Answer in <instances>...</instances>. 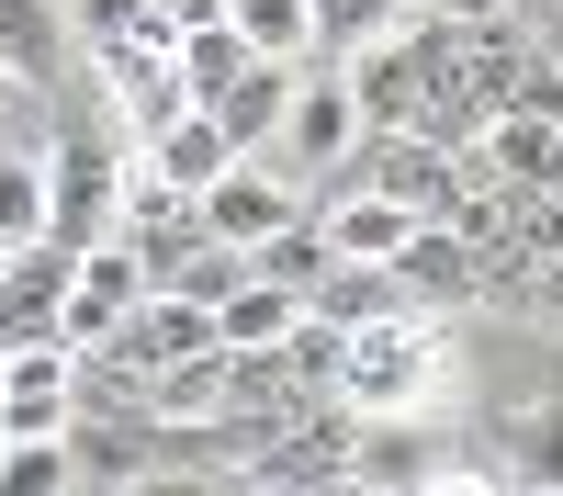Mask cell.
<instances>
[{"label":"cell","instance_id":"6da1fadb","mask_svg":"<svg viewBox=\"0 0 563 496\" xmlns=\"http://www.w3.org/2000/svg\"><path fill=\"white\" fill-rule=\"evenodd\" d=\"M451 384V328L440 316H372V328H350V361H339V395L361 406V418H429Z\"/></svg>","mask_w":563,"mask_h":496},{"label":"cell","instance_id":"7a4b0ae2","mask_svg":"<svg viewBox=\"0 0 563 496\" xmlns=\"http://www.w3.org/2000/svg\"><path fill=\"white\" fill-rule=\"evenodd\" d=\"M124 169H135V135H90L68 124L57 147H45V238H68V249H102L113 225H124Z\"/></svg>","mask_w":563,"mask_h":496},{"label":"cell","instance_id":"3957f363","mask_svg":"<svg viewBox=\"0 0 563 496\" xmlns=\"http://www.w3.org/2000/svg\"><path fill=\"white\" fill-rule=\"evenodd\" d=\"M350 135H361L350 68H339V57H305V68H294V113H282V158H294L305 180H327V169L350 158Z\"/></svg>","mask_w":563,"mask_h":496},{"label":"cell","instance_id":"277c9868","mask_svg":"<svg viewBox=\"0 0 563 496\" xmlns=\"http://www.w3.org/2000/svg\"><path fill=\"white\" fill-rule=\"evenodd\" d=\"M395 283H406L417 316H462V305H485V249L462 238V225L417 214V225H406V249H395Z\"/></svg>","mask_w":563,"mask_h":496},{"label":"cell","instance_id":"5b68a950","mask_svg":"<svg viewBox=\"0 0 563 496\" xmlns=\"http://www.w3.org/2000/svg\"><path fill=\"white\" fill-rule=\"evenodd\" d=\"M192 203H203V238H225V249H260L271 225H294V214H305V192H294L271 158H225Z\"/></svg>","mask_w":563,"mask_h":496},{"label":"cell","instance_id":"8992f818","mask_svg":"<svg viewBox=\"0 0 563 496\" xmlns=\"http://www.w3.org/2000/svg\"><path fill=\"white\" fill-rule=\"evenodd\" d=\"M68 271H79L68 238H23L12 260H0V350L57 339V316H68Z\"/></svg>","mask_w":563,"mask_h":496},{"label":"cell","instance_id":"52a82bcc","mask_svg":"<svg viewBox=\"0 0 563 496\" xmlns=\"http://www.w3.org/2000/svg\"><path fill=\"white\" fill-rule=\"evenodd\" d=\"M135 305H147V271H135L124 238H102V249H79V271H68V316H57V339H68V350H102Z\"/></svg>","mask_w":563,"mask_h":496},{"label":"cell","instance_id":"ba28073f","mask_svg":"<svg viewBox=\"0 0 563 496\" xmlns=\"http://www.w3.org/2000/svg\"><path fill=\"white\" fill-rule=\"evenodd\" d=\"M102 350L124 361V373H147V384H158L180 350H214V305H192V294H147V305H135Z\"/></svg>","mask_w":563,"mask_h":496},{"label":"cell","instance_id":"9c48e42d","mask_svg":"<svg viewBox=\"0 0 563 496\" xmlns=\"http://www.w3.org/2000/svg\"><path fill=\"white\" fill-rule=\"evenodd\" d=\"M68 68H79V23H68V0H0V79L57 90Z\"/></svg>","mask_w":563,"mask_h":496},{"label":"cell","instance_id":"30bf717a","mask_svg":"<svg viewBox=\"0 0 563 496\" xmlns=\"http://www.w3.org/2000/svg\"><path fill=\"white\" fill-rule=\"evenodd\" d=\"M225 158H238V147H225V124H214L203 102H180L169 124H147V135H135V169H147L158 192H203Z\"/></svg>","mask_w":563,"mask_h":496},{"label":"cell","instance_id":"8fae6325","mask_svg":"<svg viewBox=\"0 0 563 496\" xmlns=\"http://www.w3.org/2000/svg\"><path fill=\"white\" fill-rule=\"evenodd\" d=\"M203 113L225 124V147H238V158H271V147H282V113H294V68H282V57H249Z\"/></svg>","mask_w":563,"mask_h":496},{"label":"cell","instance_id":"7c38bea8","mask_svg":"<svg viewBox=\"0 0 563 496\" xmlns=\"http://www.w3.org/2000/svg\"><path fill=\"white\" fill-rule=\"evenodd\" d=\"M158 418H68V485H147Z\"/></svg>","mask_w":563,"mask_h":496},{"label":"cell","instance_id":"4fadbf2b","mask_svg":"<svg viewBox=\"0 0 563 496\" xmlns=\"http://www.w3.org/2000/svg\"><path fill=\"white\" fill-rule=\"evenodd\" d=\"M316 225H327L339 260H395L406 225H417V203H395V192H316Z\"/></svg>","mask_w":563,"mask_h":496},{"label":"cell","instance_id":"5bb4252c","mask_svg":"<svg viewBox=\"0 0 563 496\" xmlns=\"http://www.w3.org/2000/svg\"><path fill=\"white\" fill-rule=\"evenodd\" d=\"M305 305L339 316V328H372V316H406V283H395V260H327Z\"/></svg>","mask_w":563,"mask_h":496},{"label":"cell","instance_id":"9a60e30c","mask_svg":"<svg viewBox=\"0 0 563 496\" xmlns=\"http://www.w3.org/2000/svg\"><path fill=\"white\" fill-rule=\"evenodd\" d=\"M294 316H305V294H294V283H271V271H249V283L214 305V339H225V350H271Z\"/></svg>","mask_w":563,"mask_h":496},{"label":"cell","instance_id":"2e32d148","mask_svg":"<svg viewBox=\"0 0 563 496\" xmlns=\"http://www.w3.org/2000/svg\"><path fill=\"white\" fill-rule=\"evenodd\" d=\"M271 361H282V373H294V395H339V361H350V328H339V316H294V328H282L271 339Z\"/></svg>","mask_w":563,"mask_h":496},{"label":"cell","instance_id":"e0dca14e","mask_svg":"<svg viewBox=\"0 0 563 496\" xmlns=\"http://www.w3.org/2000/svg\"><path fill=\"white\" fill-rule=\"evenodd\" d=\"M225 23L249 34V57H282V68L316 57V0H225Z\"/></svg>","mask_w":563,"mask_h":496},{"label":"cell","instance_id":"ac0fdd59","mask_svg":"<svg viewBox=\"0 0 563 496\" xmlns=\"http://www.w3.org/2000/svg\"><path fill=\"white\" fill-rule=\"evenodd\" d=\"M496 463H507V485H563V406H519L496 429Z\"/></svg>","mask_w":563,"mask_h":496},{"label":"cell","instance_id":"d6986e66","mask_svg":"<svg viewBox=\"0 0 563 496\" xmlns=\"http://www.w3.org/2000/svg\"><path fill=\"white\" fill-rule=\"evenodd\" d=\"M169 68H180V102H214V90L249 68V34L238 23H192V34L169 45Z\"/></svg>","mask_w":563,"mask_h":496},{"label":"cell","instance_id":"ffe728a7","mask_svg":"<svg viewBox=\"0 0 563 496\" xmlns=\"http://www.w3.org/2000/svg\"><path fill=\"white\" fill-rule=\"evenodd\" d=\"M158 418H180V429H192V418H225V339H214V350H180L169 373H158Z\"/></svg>","mask_w":563,"mask_h":496},{"label":"cell","instance_id":"44dd1931","mask_svg":"<svg viewBox=\"0 0 563 496\" xmlns=\"http://www.w3.org/2000/svg\"><path fill=\"white\" fill-rule=\"evenodd\" d=\"M327 260H339V249H327V225H316V203L294 214V225H271V238L249 249V271H271V283H294V294H316V271Z\"/></svg>","mask_w":563,"mask_h":496},{"label":"cell","instance_id":"7402d4cb","mask_svg":"<svg viewBox=\"0 0 563 496\" xmlns=\"http://www.w3.org/2000/svg\"><path fill=\"white\" fill-rule=\"evenodd\" d=\"M45 238V147H0V249Z\"/></svg>","mask_w":563,"mask_h":496},{"label":"cell","instance_id":"603a6c76","mask_svg":"<svg viewBox=\"0 0 563 496\" xmlns=\"http://www.w3.org/2000/svg\"><path fill=\"white\" fill-rule=\"evenodd\" d=\"M406 12H417V0H316V57H350V45L395 34Z\"/></svg>","mask_w":563,"mask_h":496},{"label":"cell","instance_id":"cb8c5ba5","mask_svg":"<svg viewBox=\"0 0 563 496\" xmlns=\"http://www.w3.org/2000/svg\"><path fill=\"white\" fill-rule=\"evenodd\" d=\"M68 485V440H0V496H57Z\"/></svg>","mask_w":563,"mask_h":496},{"label":"cell","instance_id":"d4e9b609","mask_svg":"<svg viewBox=\"0 0 563 496\" xmlns=\"http://www.w3.org/2000/svg\"><path fill=\"white\" fill-rule=\"evenodd\" d=\"M530 328L563 339V260H541V294H530Z\"/></svg>","mask_w":563,"mask_h":496},{"label":"cell","instance_id":"484cf974","mask_svg":"<svg viewBox=\"0 0 563 496\" xmlns=\"http://www.w3.org/2000/svg\"><path fill=\"white\" fill-rule=\"evenodd\" d=\"M530 34H541L552 57H563V0H530Z\"/></svg>","mask_w":563,"mask_h":496},{"label":"cell","instance_id":"4316f807","mask_svg":"<svg viewBox=\"0 0 563 496\" xmlns=\"http://www.w3.org/2000/svg\"><path fill=\"white\" fill-rule=\"evenodd\" d=\"M429 12H451V23H485V12H507V0H429Z\"/></svg>","mask_w":563,"mask_h":496},{"label":"cell","instance_id":"83f0119b","mask_svg":"<svg viewBox=\"0 0 563 496\" xmlns=\"http://www.w3.org/2000/svg\"><path fill=\"white\" fill-rule=\"evenodd\" d=\"M0 260H12V249H0Z\"/></svg>","mask_w":563,"mask_h":496}]
</instances>
